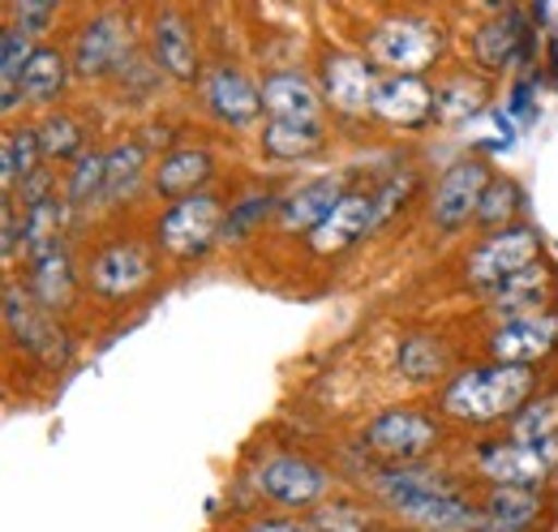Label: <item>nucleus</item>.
<instances>
[{"label":"nucleus","instance_id":"nucleus-1","mask_svg":"<svg viewBox=\"0 0 558 532\" xmlns=\"http://www.w3.org/2000/svg\"><path fill=\"white\" fill-rule=\"evenodd\" d=\"M365 485L400 524H413L421 532H486L482 507L469 503L438 472H429V464L374 468Z\"/></svg>","mask_w":558,"mask_h":532},{"label":"nucleus","instance_id":"nucleus-2","mask_svg":"<svg viewBox=\"0 0 558 532\" xmlns=\"http://www.w3.org/2000/svg\"><path fill=\"white\" fill-rule=\"evenodd\" d=\"M537 387V374L524 365H473L460 370L442 387V412L456 416L460 425H494L502 416H515Z\"/></svg>","mask_w":558,"mask_h":532},{"label":"nucleus","instance_id":"nucleus-3","mask_svg":"<svg viewBox=\"0 0 558 532\" xmlns=\"http://www.w3.org/2000/svg\"><path fill=\"white\" fill-rule=\"evenodd\" d=\"M369 61L391 73H421L434 65L447 52V31L434 17H417V13H396L383 26L369 31L365 39Z\"/></svg>","mask_w":558,"mask_h":532},{"label":"nucleus","instance_id":"nucleus-4","mask_svg":"<svg viewBox=\"0 0 558 532\" xmlns=\"http://www.w3.org/2000/svg\"><path fill=\"white\" fill-rule=\"evenodd\" d=\"M223 219H228L223 198L210 194V190L207 194H194V198L172 202L155 219V245H159V254H168L177 263H198V258H207L210 245L219 241Z\"/></svg>","mask_w":558,"mask_h":532},{"label":"nucleus","instance_id":"nucleus-5","mask_svg":"<svg viewBox=\"0 0 558 532\" xmlns=\"http://www.w3.org/2000/svg\"><path fill=\"white\" fill-rule=\"evenodd\" d=\"M442 443V425L438 416L421 412V408H387L374 421H365L361 430V447L383 460V468L396 464H425V456Z\"/></svg>","mask_w":558,"mask_h":532},{"label":"nucleus","instance_id":"nucleus-6","mask_svg":"<svg viewBox=\"0 0 558 532\" xmlns=\"http://www.w3.org/2000/svg\"><path fill=\"white\" fill-rule=\"evenodd\" d=\"M254 489L258 498L276 503L283 511H318L331 494V472L323 464H314L310 456H296V451H276L267 456L258 472H254Z\"/></svg>","mask_w":558,"mask_h":532},{"label":"nucleus","instance_id":"nucleus-7","mask_svg":"<svg viewBox=\"0 0 558 532\" xmlns=\"http://www.w3.org/2000/svg\"><path fill=\"white\" fill-rule=\"evenodd\" d=\"M155 283V254L134 237L104 241L86 263V288L99 301H130Z\"/></svg>","mask_w":558,"mask_h":532},{"label":"nucleus","instance_id":"nucleus-8","mask_svg":"<svg viewBox=\"0 0 558 532\" xmlns=\"http://www.w3.org/2000/svg\"><path fill=\"white\" fill-rule=\"evenodd\" d=\"M4 331L22 352H31L48 365H61L70 356V339L57 327V318L17 279H4Z\"/></svg>","mask_w":558,"mask_h":532},{"label":"nucleus","instance_id":"nucleus-9","mask_svg":"<svg viewBox=\"0 0 558 532\" xmlns=\"http://www.w3.org/2000/svg\"><path fill=\"white\" fill-rule=\"evenodd\" d=\"M489 181H494V172L486 168V159H477V155L456 159V164L438 177V185H434L429 223H434L438 232H460L469 219H477V206L486 198Z\"/></svg>","mask_w":558,"mask_h":532},{"label":"nucleus","instance_id":"nucleus-10","mask_svg":"<svg viewBox=\"0 0 558 532\" xmlns=\"http://www.w3.org/2000/svg\"><path fill=\"white\" fill-rule=\"evenodd\" d=\"M537 250H542L537 228L511 223V228H502V232H489L486 241L469 254L464 275H469L473 288H486L489 292V288H498L502 279H511V275H520V270H529V266L537 263Z\"/></svg>","mask_w":558,"mask_h":532},{"label":"nucleus","instance_id":"nucleus-11","mask_svg":"<svg viewBox=\"0 0 558 532\" xmlns=\"http://www.w3.org/2000/svg\"><path fill=\"white\" fill-rule=\"evenodd\" d=\"M130 57H134L130 17L125 13H99L77 31L70 65L77 77H104V73H117Z\"/></svg>","mask_w":558,"mask_h":532},{"label":"nucleus","instance_id":"nucleus-12","mask_svg":"<svg viewBox=\"0 0 558 532\" xmlns=\"http://www.w3.org/2000/svg\"><path fill=\"white\" fill-rule=\"evenodd\" d=\"M374 61L369 57H356V52H327L323 57V99L331 112L340 117H365L374 112V95L383 86V77L374 73Z\"/></svg>","mask_w":558,"mask_h":532},{"label":"nucleus","instance_id":"nucleus-13","mask_svg":"<svg viewBox=\"0 0 558 532\" xmlns=\"http://www.w3.org/2000/svg\"><path fill=\"white\" fill-rule=\"evenodd\" d=\"M263 117L283 121V125H305V130H323L327 117V99L323 86L314 77H305L301 69H276L263 77Z\"/></svg>","mask_w":558,"mask_h":532},{"label":"nucleus","instance_id":"nucleus-14","mask_svg":"<svg viewBox=\"0 0 558 532\" xmlns=\"http://www.w3.org/2000/svg\"><path fill=\"white\" fill-rule=\"evenodd\" d=\"M477 472L486 476L489 485H520V489H542L558 468L555 451H537L511 438H494L477 447Z\"/></svg>","mask_w":558,"mask_h":532},{"label":"nucleus","instance_id":"nucleus-15","mask_svg":"<svg viewBox=\"0 0 558 532\" xmlns=\"http://www.w3.org/2000/svg\"><path fill=\"white\" fill-rule=\"evenodd\" d=\"M150 61L172 82H194L198 77V31L181 9H159L150 17Z\"/></svg>","mask_w":558,"mask_h":532},{"label":"nucleus","instance_id":"nucleus-16","mask_svg":"<svg viewBox=\"0 0 558 532\" xmlns=\"http://www.w3.org/2000/svg\"><path fill=\"white\" fill-rule=\"evenodd\" d=\"M203 99H207L210 117L219 125H232V130H241V125L263 117V86L236 65L210 69L203 77Z\"/></svg>","mask_w":558,"mask_h":532},{"label":"nucleus","instance_id":"nucleus-17","mask_svg":"<svg viewBox=\"0 0 558 532\" xmlns=\"http://www.w3.org/2000/svg\"><path fill=\"white\" fill-rule=\"evenodd\" d=\"M489 361L498 365H524L533 370L537 361H546L558 348V314H537V318H520V323H502L486 339Z\"/></svg>","mask_w":558,"mask_h":532},{"label":"nucleus","instance_id":"nucleus-18","mask_svg":"<svg viewBox=\"0 0 558 532\" xmlns=\"http://www.w3.org/2000/svg\"><path fill=\"white\" fill-rule=\"evenodd\" d=\"M349 172H331V177H314L301 190H292L288 198L279 202L276 223L283 232H314L340 202L349 198Z\"/></svg>","mask_w":558,"mask_h":532},{"label":"nucleus","instance_id":"nucleus-19","mask_svg":"<svg viewBox=\"0 0 558 532\" xmlns=\"http://www.w3.org/2000/svg\"><path fill=\"white\" fill-rule=\"evenodd\" d=\"M374 223H378V202H374V194L352 190L349 198L340 202V206L310 232V254H318V258L344 254V250H352Z\"/></svg>","mask_w":558,"mask_h":532},{"label":"nucleus","instance_id":"nucleus-20","mask_svg":"<svg viewBox=\"0 0 558 532\" xmlns=\"http://www.w3.org/2000/svg\"><path fill=\"white\" fill-rule=\"evenodd\" d=\"M369 117H378L387 125H400V130L425 125L434 117V82L421 77V73H391V77H383Z\"/></svg>","mask_w":558,"mask_h":532},{"label":"nucleus","instance_id":"nucleus-21","mask_svg":"<svg viewBox=\"0 0 558 532\" xmlns=\"http://www.w3.org/2000/svg\"><path fill=\"white\" fill-rule=\"evenodd\" d=\"M210 177H215V155H210L207 146H177V150H168L155 164L150 190L159 198L181 202V198H194V194H207Z\"/></svg>","mask_w":558,"mask_h":532},{"label":"nucleus","instance_id":"nucleus-22","mask_svg":"<svg viewBox=\"0 0 558 532\" xmlns=\"http://www.w3.org/2000/svg\"><path fill=\"white\" fill-rule=\"evenodd\" d=\"M482 520L486 532H533L542 520V489H520V485H489L482 494Z\"/></svg>","mask_w":558,"mask_h":532},{"label":"nucleus","instance_id":"nucleus-23","mask_svg":"<svg viewBox=\"0 0 558 532\" xmlns=\"http://www.w3.org/2000/svg\"><path fill=\"white\" fill-rule=\"evenodd\" d=\"M529 44V26H524V13L520 9H502V13H489L486 22L477 26L473 35V61L482 69H507L520 48Z\"/></svg>","mask_w":558,"mask_h":532},{"label":"nucleus","instance_id":"nucleus-24","mask_svg":"<svg viewBox=\"0 0 558 532\" xmlns=\"http://www.w3.org/2000/svg\"><path fill=\"white\" fill-rule=\"evenodd\" d=\"M546 301H550V283H546V270H542V266H529V270L502 279L498 288H489V310H494L502 323H520V318L550 314Z\"/></svg>","mask_w":558,"mask_h":532},{"label":"nucleus","instance_id":"nucleus-25","mask_svg":"<svg viewBox=\"0 0 558 532\" xmlns=\"http://www.w3.org/2000/svg\"><path fill=\"white\" fill-rule=\"evenodd\" d=\"M26 292H31L48 314H57V310L70 305L73 301V258H70V245H65V241L52 245V250H44L39 258L26 263Z\"/></svg>","mask_w":558,"mask_h":532},{"label":"nucleus","instance_id":"nucleus-26","mask_svg":"<svg viewBox=\"0 0 558 532\" xmlns=\"http://www.w3.org/2000/svg\"><path fill=\"white\" fill-rule=\"evenodd\" d=\"M70 77H73L70 57L61 48H52V44H39L26 73H22V99L35 104V108H48V104H57L65 95Z\"/></svg>","mask_w":558,"mask_h":532},{"label":"nucleus","instance_id":"nucleus-27","mask_svg":"<svg viewBox=\"0 0 558 532\" xmlns=\"http://www.w3.org/2000/svg\"><path fill=\"white\" fill-rule=\"evenodd\" d=\"M489 82L477 73H451L434 86V121L442 125H460L469 117H477V108H486Z\"/></svg>","mask_w":558,"mask_h":532},{"label":"nucleus","instance_id":"nucleus-28","mask_svg":"<svg viewBox=\"0 0 558 532\" xmlns=\"http://www.w3.org/2000/svg\"><path fill=\"white\" fill-rule=\"evenodd\" d=\"M146 177V146L138 137H121L117 146H108V177H104V198L99 206H117L125 202Z\"/></svg>","mask_w":558,"mask_h":532},{"label":"nucleus","instance_id":"nucleus-29","mask_svg":"<svg viewBox=\"0 0 558 532\" xmlns=\"http://www.w3.org/2000/svg\"><path fill=\"white\" fill-rule=\"evenodd\" d=\"M70 215L73 210L65 198H48V202H39V206H26V210H22V258L31 263V258H39L44 250L61 245V232H65Z\"/></svg>","mask_w":558,"mask_h":532},{"label":"nucleus","instance_id":"nucleus-30","mask_svg":"<svg viewBox=\"0 0 558 532\" xmlns=\"http://www.w3.org/2000/svg\"><path fill=\"white\" fill-rule=\"evenodd\" d=\"M396 365L409 383H438L451 370V352L434 335H404L396 348Z\"/></svg>","mask_w":558,"mask_h":532},{"label":"nucleus","instance_id":"nucleus-31","mask_svg":"<svg viewBox=\"0 0 558 532\" xmlns=\"http://www.w3.org/2000/svg\"><path fill=\"white\" fill-rule=\"evenodd\" d=\"M507 438H511V443H524V447H537V451H555L558 456V396H542L537 403H524V408L511 416Z\"/></svg>","mask_w":558,"mask_h":532},{"label":"nucleus","instance_id":"nucleus-32","mask_svg":"<svg viewBox=\"0 0 558 532\" xmlns=\"http://www.w3.org/2000/svg\"><path fill=\"white\" fill-rule=\"evenodd\" d=\"M39 159H44L39 133L35 130L4 133V142H0V190H4V194H17V185L44 168Z\"/></svg>","mask_w":558,"mask_h":532},{"label":"nucleus","instance_id":"nucleus-33","mask_svg":"<svg viewBox=\"0 0 558 532\" xmlns=\"http://www.w3.org/2000/svg\"><path fill=\"white\" fill-rule=\"evenodd\" d=\"M263 155H271L279 164H305L314 155L327 150L323 130H305V125H283V121H267L263 125Z\"/></svg>","mask_w":558,"mask_h":532},{"label":"nucleus","instance_id":"nucleus-34","mask_svg":"<svg viewBox=\"0 0 558 532\" xmlns=\"http://www.w3.org/2000/svg\"><path fill=\"white\" fill-rule=\"evenodd\" d=\"M35 133H39V146H44V159H82L86 155V130H82V121L77 117H70V112H48L39 125H35Z\"/></svg>","mask_w":558,"mask_h":532},{"label":"nucleus","instance_id":"nucleus-35","mask_svg":"<svg viewBox=\"0 0 558 532\" xmlns=\"http://www.w3.org/2000/svg\"><path fill=\"white\" fill-rule=\"evenodd\" d=\"M104 177H108V150H86L73 172L65 177V194L61 198L70 202V210H86L104 198Z\"/></svg>","mask_w":558,"mask_h":532},{"label":"nucleus","instance_id":"nucleus-36","mask_svg":"<svg viewBox=\"0 0 558 532\" xmlns=\"http://www.w3.org/2000/svg\"><path fill=\"white\" fill-rule=\"evenodd\" d=\"M310 524L318 532H383V524L374 520V511L365 503H356V498H327L310 516Z\"/></svg>","mask_w":558,"mask_h":532},{"label":"nucleus","instance_id":"nucleus-37","mask_svg":"<svg viewBox=\"0 0 558 532\" xmlns=\"http://www.w3.org/2000/svg\"><path fill=\"white\" fill-rule=\"evenodd\" d=\"M520 181L515 177H494L486 190V198L477 206V228H486V232H502V228H511V215L520 210Z\"/></svg>","mask_w":558,"mask_h":532},{"label":"nucleus","instance_id":"nucleus-38","mask_svg":"<svg viewBox=\"0 0 558 532\" xmlns=\"http://www.w3.org/2000/svg\"><path fill=\"white\" fill-rule=\"evenodd\" d=\"M267 215H279V198L271 194V190H254V194H245V198H241L236 206H232V210H228L219 241H223V245L241 241V237H245L250 228H258Z\"/></svg>","mask_w":558,"mask_h":532},{"label":"nucleus","instance_id":"nucleus-39","mask_svg":"<svg viewBox=\"0 0 558 532\" xmlns=\"http://www.w3.org/2000/svg\"><path fill=\"white\" fill-rule=\"evenodd\" d=\"M57 17V4L48 0H31V4H13V26L26 31V35H44Z\"/></svg>","mask_w":558,"mask_h":532},{"label":"nucleus","instance_id":"nucleus-40","mask_svg":"<svg viewBox=\"0 0 558 532\" xmlns=\"http://www.w3.org/2000/svg\"><path fill=\"white\" fill-rule=\"evenodd\" d=\"M0 228H4V263H17L22 254V219H17V198L4 194L0 202Z\"/></svg>","mask_w":558,"mask_h":532},{"label":"nucleus","instance_id":"nucleus-41","mask_svg":"<svg viewBox=\"0 0 558 532\" xmlns=\"http://www.w3.org/2000/svg\"><path fill=\"white\" fill-rule=\"evenodd\" d=\"M13 198L22 202V210L26 206H39V202H48V198H57V177L48 172V168H39L35 177H26L22 185H17V194Z\"/></svg>","mask_w":558,"mask_h":532},{"label":"nucleus","instance_id":"nucleus-42","mask_svg":"<svg viewBox=\"0 0 558 532\" xmlns=\"http://www.w3.org/2000/svg\"><path fill=\"white\" fill-rule=\"evenodd\" d=\"M241 532H318L310 520H288V516H258Z\"/></svg>","mask_w":558,"mask_h":532},{"label":"nucleus","instance_id":"nucleus-43","mask_svg":"<svg viewBox=\"0 0 558 532\" xmlns=\"http://www.w3.org/2000/svg\"><path fill=\"white\" fill-rule=\"evenodd\" d=\"M529 90H533V82H520L515 90H511V117H529L533 108H529Z\"/></svg>","mask_w":558,"mask_h":532}]
</instances>
